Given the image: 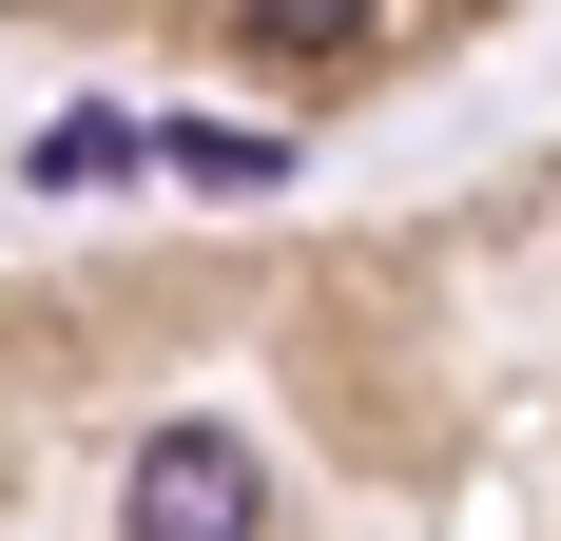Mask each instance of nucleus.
Returning <instances> with one entry per match:
<instances>
[{
  "label": "nucleus",
  "mask_w": 561,
  "mask_h": 541,
  "mask_svg": "<svg viewBox=\"0 0 561 541\" xmlns=\"http://www.w3.org/2000/svg\"><path fill=\"white\" fill-rule=\"evenodd\" d=\"M136 541H252V445L232 426H174V445H136V503H116Z\"/></svg>",
  "instance_id": "1"
},
{
  "label": "nucleus",
  "mask_w": 561,
  "mask_h": 541,
  "mask_svg": "<svg viewBox=\"0 0 561 541\" xmlns=\"http://www.w3.org/2000/svg\"><path fill=\"white\" fill-rule=\"evenodd\" d=\"M252 20H272V39H348L368 0H252Z\"/></svg>",
  "instance_id": "2"
}]
</instances>
